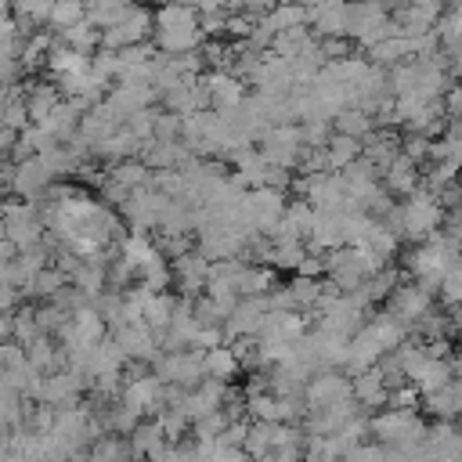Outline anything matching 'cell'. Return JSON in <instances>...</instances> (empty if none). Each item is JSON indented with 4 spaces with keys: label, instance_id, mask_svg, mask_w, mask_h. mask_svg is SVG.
I'll use <instances>...</instances> for the list:
<instances>
[{
    "label": "cell",
    "instance_id": "1",
    "mask_svg": "<svg viewBox=\"0 0 462 462\" xmlns=\"http://www.w3.org/2000/svg\"><path fill=\"white\" fill-rule=\"evenodd\" d=\"M206 43L202 36V22H199V7H184V4H166L155 11V47L170 58L180 54H195Z\"/></svg>",
    "mask_w": 462,
    "mask_h": 462
},
{
    "label": "cell",
    "instance_id": "2",
    "mask_svg": "<svg viewBox=\"0 0 462 462\" xmlns=\"http://www.w3.org/2000/svg\"><path fill=\"white\" fill-rule=\"evenodd\" d=\"M350 397H354V379L346 372H321L307 383V393H303L310 411H325V408L350 401Z\"/></svg>",
    "mask_w": 462,
    "mask_h": 462
},
{
    "label": "cell",
    "instance_id": "3",
    "mask_svg": "<svg viewBox=\"0 0 462 462\" xmlns=\"http://www.w3.org/2000/svg\"><path fill=\"white\" fill-rule=\"evenodd\" d=\"M386 303H390V314H393V318H401L404 325H415L419 318H426V314L433 310V292H426L422 285L408 282V285H401Z\"/></svg>",
    "mask_w": 462,
    "mask_h": 462
},
{
    "label": "cell",
    "instance_id": "4",
    "mask_svg": "<svg viewBox=\"0 0 462 462\" xmlns=\"http://www.w3.org/2000/svg\"><path fill=\"white\" fill-rule=\"evenodd\" d=\"M354 401L361 404V411H375L390 404V386H386V372L375 365L361 375H354Z\"/></svg>",
    "mask_w": 462,
    "mask_h": 462
},
{
    "label": "cell",
    "instance_id": "5",
    "mask_svg": "<svg viewBox=\"0 0 462 462\" xmlns=\"http://www.w3.org/2000/svg\"><path fill=\"white\" fill-rule=\"evenodd\" d=\"M116 339H119V346L126 350L130 361H152V365H155V357L162 354L159 336H155L144 321H141V325H126L123 332H116Z\"/></svg>",
    "mask_w": 462,
    "mask_h": 462
},
{
    "label": "cell",
    "instance_id": "6",
    "mask_svg": "<svg viewBox=\"0 0 462 462\" xmlns=\"http://www.w3.org/2000/svg\"><path fill=\"white\" fill-rule=\"evenodd\" d=\"M206 87H209V97H213V112L231 108V105H242L249 97L245 94V79H238L235 72H224V69L206 72Z\"/></svg>",
    "mask_w": 462,
    "mask_h": 462
},
{
    "label": "cell",
    "instance_id": "7",
    "mask_svg": "<svg viewBox=\"0 0 462 462\" xmlns=\"http://www.w3.org/2000/svg\"><path fill=\"white\" fill-rule=\"evenodd\" d=\"M119 256L130 263V267H137V271H144V267H152V263H162L166 256H162V249H159V242H152L148 235H141V231H130L123 242H119Z\"/></svg>",
    "mask_w": 462,
    "mask_h": 462
},
{
    "label": "cell",
    "instance_id": "8",
    "mask_svg": "<svg viewBox=\"0 0 462 462\" xmlns=\"http://www.w3.org/2000/svg\"><path fill=\"white\" fill-rule=\"evenodd\" d=\"M455 383V365L451 361H433V357H426V365L415 372V379H411V386L422 393V397H433V393H440V390H448Z\"/></svg>",
    "mask_w": 462,
    "mask_h": 462
},
{
    "label": "cell",
    "instance_id": "9",
    "mask_svg": "<svg viewBox=\"0 0 462 462\" xmlns=\"http://www.w3.org/2000/svg\"><path fill=\"white\" fill-rule=\"evenodd\" d=\"M383 180H386V191L390 195H411V191H419L422 188V173H419V162H411L408 155H401L386 173H383Z\"/></svg>",
    "mask_w": 462,
    "mask_h": 462
},
{
    "label": "cell",
    "instance_id": "10",
    "mask_svg": "<svg viewBox=\"0 0 462 462\" xmlns=\"http://www.w3.org/2000/svg\"><path fill=\"white\" fill-rule=\"evenodd\" d=\"M242 372V361L231 346H217V350H206V379H217V383H231L235 375Z\"/></svg>",
    "mask_w": 462,
    "mask_h": 462
},
{
    "label": "cell",
    "instance_id": "11",
    "mask_svg": "<svg viewBox=\"0 0 462 462\" xmlns=\"http://www.w3.org/2000/svg\"><path fill=\"white\" fill-rule=\"evenodd\" d=\"M108 177H112L116 184L130 188V191H141V188H152V184H155V173H152L141 159H126V162L112 166V170H108Z\"/></svg>",
    "mask_w": 462,
    "mask_h": 462
},
{
    "label": "cell",
    "instance_id": "12",
    "mask_svg": "<svg viewBox=\"0 0 462 462\" xmlns=\"http://www.w3.org/2000/svg\"><path fill=\"white\" fill-rule=\"evenodd\" d=\"M177 300H180V296L162 292V296H155V300L148 303V310H144V325H148L155 336H166V332H170L173 314H177Z\"/></svg>",
    "mask_w": 462,
    "mask_h": 462
},
{
    "label": "cell",
    "instance_id": "13",
    "mask_svg": "<svg viewBox=\"0 0 462 462\" xmlns=\"http://www.w3.org/2000/svg\"><path fill=\"white\" fill-rule=\"evenodd\" d=\"M130 448H134V458H152L166 448V437H162V426L152 419V422H141L134 433H130Z\"/></svg>",
    "mask_w": 462,
    "mask_h": 462
},
{
    "label": "cell",
    "instance_id": "14",
    "mask_svg": "<svg viewBox=\"0 0 462 462\" xmlns=\"http://www.w3.org/2000/svg\"><path fill=\"white\" fill-rule=\"evenodd\" d=\"M332 126H336V134L354 137V141H365V137L375 134V119H372L368 112H361V108H346V112H339V116L332 119Z\"/></svg>",
    "mask_w": 462,
    "mask_h": 462
},
{
    "label": "cell",
    "instance_id": "15",
    "mask_svg": "<svg viewBox=\"0 0 462 462\" xmlns=\"http://www.w3.org/2000/svg\"><path fill=\"white\" fill-rule=\"evenodd\" d=\"M126 14H130V4H90V7H87V22L97 25L101 32L116 29Z\"/></svg>",
    "mask_w": 462,
    "mask_h": 462
},
{
    "label": "cell",
    "instance_id": "16",
    "mask_svg": "<svg viewBox=\"0 0 462 462\" xmlns=\"http://www.w3.org/2000/svg\"><path fill=\"white\" fill-rule=\"evenodd\" d=\"M65 285H69V278H65L58 267H47V271H40V274H36L32 289L25 292V300H29V296H40L43 303H51V300H54V296H58Z\"/></svg>",
    "mask_w": 462,
    "mask_h": 462
},
{
    "label": "cell",
    "instance_id": "17",
    "mask_svg": "<svg viewBox=\"0 0 462 462\" xmlns=\"http://www.w3.org/2000/svg\"><path fill=\"white\" fill-rule=\"evenodd\" d=\"M148 292H155V296H162L170 285H177V278H173V263L170 260H162V263H152V267H144L141 271V278H137Z\"/></svg>",
    "mask_w": 462,
    "mask_h": 462
},
{
    "label": "cell",
    "instance_id": "18",
    "mask_svg": "<svg viewBox=\"0 0 462 462\" xmlns=\"http://www.w3.org/2000/svg\"><path fill=\"white\" fill-rule=\"evenodd\" d=\"M289 289H292V300H296V310H310V307H318L321 303V292H325V282H314V278H292L289 282Z\"/></svg>",
    "mask_w": 462,
    "mask_h": 462
},
{
    "label": "cell",
    "instance_id": "19",
    "mask_svg": "<svg viewBox=\"0 0 462 462\" xmlns=\"http://www.w3.org/2000/svg\"><path fill=\"white\" fill-rule=\"evenodd\" d=\"M155 422L162 426V437H166V444H180V437H184L188 430H195V422L184 415V408H166V411H162Z\"/></svg>",
    "mask_w": 462,
    "mask_h": 462
},
{
    "label": "cell",
    "instance_id": "20",
    "mask_svg": "<svg viewBox=\"0 0 462 462\" xmlns=\"http://www.w3.org/2000/svg\"><path fill=\"white\" fill-rule=\"evenodd\" d=\"M69 321H72V314L61 310L58 303H40V307H36V325H40L43 336H58Z\"/></svg>",
    "mask_w": 462,
    "mask_h": 462
},
{
    "label": "cell",
    "instance_id": "21",
    "mask_svg": "<svg viewBox=\"0 0 462 462\" xmlns=\"http://www.w3.org/2000/svg\"><path fill=\"white\" fill-rule=\"evenodd\" d=\"M245 411L253 422H278V397L274 393H253V397H245Z\"/></svg>",
    "mask_w": 462,
    "mask_h": 462
},
{
    "label": "cell",
    "instance_id": "22",
    "mask_svg": "<svg viewBox=\"0 0 462 462\" xmlns=\"http://www.w3.org/2000/svg\"><path fill=\"white\" fill-rule=\"evenodd\" d=\"M267 22H271L278 32L300 29V25H307V7H289V4H282V7H274V11L267 14Z\"/></svg>",
    "mask_w": 462,
    "mask_h": 462
},
{
    "label": "cell",
    "instance_id": "23",
    "mask_svg": "<svg viewBox=\"0 0 462 462\" xmlns=\"http://www.w3.org/2000/svg\"><path fill=\"white\" fill-rule=\"evenodd\" d=\"M116 130H119V126L105 123V119H101V116H94V112H87V116H83V123H79V134L87 137V144H90V148H97L101 141H108Z\"/></svg>",
    "mask_w": 462,
    "mask_h": 462
},
{
    "label": "cell",
    "instance_id": "24",
    "mask_svg": "<svg viewBox=\"0 0 462 462\" xmlns=\"http://www.w3.org/2000/svg\"><path fill=\"white\" fill-rule=\"evenodd\" d=\"M87 18V7L83 4H54V14H51V29H72Z\"/></svg>",
    "mask_w": 462,
    "mask_h": 462
},
{
    "label": "cell",
    "instance_id": "25",
    "mask_svg": "<svg viewBox=\"0 0 462 462\" xmlns=\"http://www.w3.org/2000/svg\"><path fill=\"white\" fill-rule=\"evenodd\" d=\"M180 130H184V116H173L166 108H159L155 116V141H180Z\"/></svg>",
    "mask_w": 462,
    "mask_h": 462
},
{
    "label": "cell",
    "instance_id": "26",
    "mask_svg": "<svg viewBox=\"0 0 462 462\" xmlns=\"http://www.w3.org/2000/svg\"><path fill=\"white\" fill-rule=\"evenodd\" d=\"M155 116H159V108H144V112H137V116L126 119V130L137 141H155Z\"/></svg>",
    "mask_w": 462,
    "mask_h": 462
},
{
    "label": "cell",
    "instance_id": "27",
    "mask_svg": "<svg viewBox=\"0 0 462 462\" xmlns=\"http://www.w3.org/2000/svg\"><path fill=\"white\" fill-rule=\"evenodd\" d=\"M419 401H422V393L415 386H397V390H390V404L386 408H393V411H415Z\"/></svg>",
    "mask_w": 462,
    "mask_h": 462
},
{
    "label": "cell",
    "instance_id": "28",
    "mask_svg": "<svg viewBox=\"0 0 462 462\" xmlns=\"http://www.w3.org/2000/svg\"><path fill=\"white\" fill-rule=\"evenodd\" d=\"M249 430H253V422H249V419H238V422H231V426L224 430V437H220L217 444H220V448H245Z\"/></svg>",
    "mask_w": 462,
    "mask_h": 462
},
{
    "label": "cell",
    "instance_id": "29",
    "mask_svg": "<svg viewBox=\"0 0 462 462\" xmlns=\"http://www.w3.org/2000/svg\"><path fill=\"white\" fill-rule=\"evenodd\" d=\"M430 137H422V134H404V155L411 159V162H426L430 159Z\"/></svg>",
    "mask_w": 462,
    "mask_h": 462
},
{
    "label": "cell",
    "instance_id": "30",
    "mask_svg": "<svg viewBox=\"0 0 462 462\" xmlns=\"http://www.w3.org/2000/svg\"><path fill=\"white\" fill-rule=\"evenodd\" d=\"M440 300H444L448 307H462V271H458V267L448 274V282H444V289H440Z\"/></svg>",
    "mask_w": 462,
    "mask_h": 462
}]
</instances>
